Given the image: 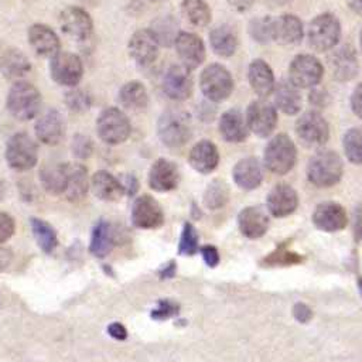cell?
I'll return each instance as SVG.
<instances>
[{"instance_id":"11a10c76","label":"cell","mask_w":362,"mask_h":362,"mask_svg":"<svg viewBox=\"0 0 362 362\" xmlns=\"http://www.w3.org/2000/svg\"><path fill=\"white\" fill-rule=\"evenodd\" d=\"M354 229H355V239H359L362 235V205L355 209L354 214Z\"/></svg>"},{"instance_id":"1f68e13d","label":"cell","mask_w":362,"mask_h":362,"mask_svg":"<svg viewBox=\"0 0 362 362\" xmlns=\"http://www.w3.org/2000/svg\"><path fill=\"white\" fill-rule=\"evenodd\" d=\"M69 164L68 163H51L45 164L40 171V180L42 188L51 195H61L65 191L68 180Z\"/></svg>"},{"instance_id":"be15d7a7","label":"cell","mask_w":362,"mask_h":362,"mask_svg":"<svg viewBox=\"0 0 362 362\" xmlns=\"http://www.w3.org/2000/svg\"><path fill=\"white\" fill-rule=\"evenodd\" d=\"M151 1H163V0H151Z\"/></svg>"},{"instance_id":"60d3db41","label":"cell","mask_w":362,"mask_h":362,"mask_svg":"<svg viewBox=\"0 0 362 362\" xmlns=\"http://www.w3.org/2000/svg\"><path fill=\"white\" fill-rule=\"evenodd\" d=\"M345 157L352 164H362V129L352 127L342 137Z\"/></svg>"},{"instance_id":"ab89813d","label":"cell","mask_w":362,"mask_h":362,"mask_svg":"<svg viewBox=\"0 0 362 362\" xmlns=\"http://www.w3.org/2000/svg\"><path fill=\"white\" fill-rule=\"evenodd\" d=\"M229 201V187L223 180H214L205 189L204 204L209 209H219Z\"/></svg>"},{"instance_id":"681fc988","label":"cell","mask_w":362,"mask_h":362,"mask_svg":"<svg viewBox=\"0 0 362 362\" xmlns=\"http://www.w3.org/2000/svg\"><path fill=\"white\" fill-rule=\"evenodd\" d=\"M351 109L359 119H362V82L356 85L351 95Z\"/></svg>"},{"instance_id":"d590c367","label":"cell","mask_w":362,"mask_h":362,"mask_svg":"<svg viewBox=\"0 0 362 362\" xmlns=\"http://www.w3.org/2000/svg\"><path fill=\"white\" fill-rule=\"evenodd\" d=\"M115 239L116 238L112 225L107 221H99L92 229L89 250L93 256L102 259L112 250Z\"/></svg>"},{"instance_id":"8d00e7d4","label":"cell","mask_w":362,"mask_h":362,"mask_svg":"<svg viewBox=\"0 0 362 362\" xmlns=\"http://www.w3.org/2000/svg\"><path fill=\"white\" fill-rule=\"evenodd\" d=\"M120 103L132 110L144 109L148 103V95L143 83L137 81H132L124 83L119 90Z\"/></svg>"},{"instance_id":"e0dca14e","label":"cell","mask_w":362,"mask_h":362,"mask_svg":"<svg viewBox=\"0 0 362 362\" xmlns=\"http://www.w3.org/2000/svg\"><path fill=\"white\" fill-rule=\"evenodd\" d=\"M348 216L345 208L338 202H321L313 212V223L324 232H338L346 226Z\"/></svg>"},{"instance_id":"b9f144b4","label":"cell","mask_w":362,"mask_h":362,"mask_svg":"<svg viewBox=\"0 0 362 362\" xmlns=\"http://www.w3.org/2000/svg\"><path fill=\"white\" fill-rule=\"evenodd\" d=\"M303 262V256L286 249L283 245L277 246L269 256H266L262 262L263 266L273 267V266H291Z\"/></svg>"},{"instance_id":"5b68a950","label":"cell","mask_w":362,"mask_h":362,"mask_svg":"<svg viewBox=\"0 0 362 362\" xmlns=\"http://www.w3.org/2000/svg\"><path fill=\"white\" fill-rule=\"evenodd\" d=\"M341 38V23L332 13L317 16L308 27V44L318 52L332 49Z\"/></svg>"},{"instance_id":"d4e9b609","label":"cell","mask_w":362,"mask_h":362,"mask_svg":"<svg viewBox=\"0 0 362 362\" xmlns=\"http://www.w3.org/2000/svg\"><path fill=\"white\" fill-rule=\"evenodd\" d=\"M188 161L195 171L201 174H209L219 164L218 147L209 140H201L191 148Z\"/></svg>"},{"instance_id":"9c48e42d","label":"cell","mask_w":362,"mask_h":362,"mask_svg":"<svg viewBox=\"0 0 362 362\" xmlns=\"http://www.w3.org/2000/svg\"><path fill=\"white\" fill-rule=\"evenodd\" d=\"M296 134L303 146L308 148L321 147L328 141L329 126L322 115L315 110H308L297 119Z\"/></svg>"},{"instance_id":"f907efd6","label":"cell","mask_w":362,"mask_h":362,"mask_svg":"<svg viewBox=\"0 0 362 362\" xmlns=\"http://www.w3.org/2000/svg\"><path fill=\"white\" fill-rule=\"evenodd\" d=\"M201 253H202V257L205 260V264L209 266V267H215L218 263H219V253H218V249L212 245H206L201 249Z\"/></svg>"},{"instance_id":"44dd1931","label":"cell","mask_w":362,"mask_h":362,"mask_svg":"<svg viewBox=\"0 0 362 362\" xmlns=\"http://www.w3.org/2000/svg\"><path fill=\"white\" fill-rule=\"evenodd\" d=\"M28 42L40 57H54L59 52L61 41L55 31L45 24H33L28 28Z\"/></svg>"},{"instance_id":"f5cc1de1","label":"cell","mask_w":362,"mask_h":362,"mask_svg":"<svg viewBox=\"0 0 362 362\" xmlns=\"http://www.w3.org/2000/svg\"><path fill=\"white\" fill-rule=\"evenodd\" d=\"M107 334H109L112 338L117 339V341H124V339L127 338V331H126L124 325L120 324V322H112V324L107 327Z\"/></svg>"},{"instance_id":"f546056e","label":"cell","mask_w":362,"mask_h":362,"mask_svg":"<svg viewBox=\"0 0 362 362\" xmlns=\"http://www.w3.org/2000/svg\"><path fill=\"white\" fill-rule=\"evenodd\" d=\"M219 133L228 143H242L247 137V124L238 109H229L219 119Z\"/></svg>"},{"instance_id":"8992f818","label":"cell","mask_w":362,"mask_h":362,"mask_svg":"<svg viewBox=\"0 0 362 362\" xmlns=\"http://www.w3.org/2000/svg\"><path fill=\"white\" fill-rule=\"evenodd\" d=\"M199 88L208 100L221 102L230 96L233 90V78L223 65L209 64L201 72Z\"/></svg>"},{"instance_id":"4fadbf2b","label":"cell","mask_w":362,"mask_h":362,"mask_svg":"<svg viewBox=\"0 0 362 362\" xmlns=\"http://www.w3.org/2000/svg\"><path fill=\"white\" fill-rule=\"evenodd\" d=\"M59 25L75 41H88L93 33L92 17L86 10L76 6H69L61 11Z\"/></svg>"},{"instance_id":"6da1fadb","label":"cell","mask_w":362,"mask_h":362,"mask_svg":"<svg viewBox=\"0 0 362 362\" xmlns=\"http://www.w3.org/2000/svg\"><path fill=\"white\" fill-rule=\"evenodd\" d=\"M160 141L168 148H181L191 137V117L188 112L177 107L161 113L157 123Z\"/></svg>"},{"instance_id":"7c38bea8","label":"cell","mask_w":362,"mask_h":362,"mask_svg":"<svg viewBox=\"0 0 362 362\" xmlns=\"http://www.w3.org/2000/svg\"><path fill=\"white\" fill-rule=\"evenodd\" d=\"M246 124L259 137L270 136L277 124V110L266 100H253L246 110Z\"/></svg>"},{"instance_id":"603a6c76","label":"cell","mask_w":362,"mask_h":362,"mask_svg":"<svg viewBox=\"0 0 362 362\" xmlns=\"http://www.w3.org/2000/svg\"><path fill=\"white\" fill-rule=\"evenodd\" d=\"M64 119L58 110L49 109L35 123L37 139L48 146L58 144L64 137Z\"/></svg>"},{"instance_id":"94428289","label":"cell","mask_w":362,"mask_h":362,"mask_svg":"<svg viewBox=\"0 0 362 362\" xmlns=\"http://www.w3.org/2000/svg\"><path fill=\"white\" fill-rule=\"evenodd\" d=\"M359 288H361V293H362V277L359 279Z\"/></svg>"},{"instance_id":"9a60e30c","label":"cell","mask_w":362,"mask_h":362,"mask_svg":"<svg viewBox=\"0 0 362 362\" xmlns=\"http://www.w3.org/2000/svg\"><path fill=\"white\" fill-rule=\"evenodd\" d=\"M164 222L160 204L150 195L139 197L132 206V223L140 229H156Z\"/></svg>"},{"instance_id":"f35d334b","label":"cell","mask_w":362,"mask_h":362,"mask_svg":"<svg viewBox=\"0 0 362 362\" xmlns=\"http://www.w3.org/2000/svg\"><path fill=\"white\" fill-rule=\"evenodd\" d=\"M181 13L194 27H205L211 21V8L204 0H182Z\"/></svg>"},{"instance_id":"ffe728a7","label":"cell","mask_w":362,"mask_h":362,"mask_svg":"<svg viewBox=\"0 0 362 362\" xmlns=\"http://www.w3.org/2000/svg\"><path fill=\"white\" fill-rule=\"evenodd\" d=\"M180 181V173L177 165L165 158H158L153 163L148 171V185L158 192H167L175 189Z\"/></svg>"},{"instance_id":"83f0119b","label":"cell","mask_w":362,"mask_h":362,"mask_svg":"<svg viewBox=\"0 0 362 362\" xmlns=\"http://www.w3.org/2000/svg\"><path fill=\"white\" fill-rule=\"evenodd\" d=\"M90 188L99 199L109 202H116L126 194L123 184L110 173L103 170L92 175Z\"/></svg>"},{"instance_id":"c3c4849f","label":"cell","mask_w":362,"mask_h":362,"mask_svg":"<svg viewBox=\"0 0 362 362\" xmlns=\"http://www.w3.org/2000/svg\"><path fill=\"white\" fill-rule=\"evenodd\" d=\"M16 230V222L11 215L0 211V245L8 240Z\"/></svg>"},{"instance_id":"cb8c5ba5","label":"cell","mask_w":362,"mask_h":362,"mask_svg":"<svg viewBox=\"0 0 362 362\" xmlns=\"http://www.w3.org/2000/svg\"><path fill=\"white\" fill-rule=\"evenodd\" d=\"M328 62L337 81H351L358 74L356 51L349 44H345L329 55Z\"/></svg>"},{"instance_id":"7402d4cb","label":"cell","mask_w":362,"mask_h":362,"mask_svg":"<svg viewBox=\"0 0 362 362\" xmlns=\"http://www.w3.org/2000/svg\"><path fill=\"white\" fill-rule=\"evenodd\" d=\"M303 38V24L293 14H283L272 18V41L284 45H296Z\"/></svg>"},{"instance_id":"d6986e66","label":"cell","mask_w":362,"mask_h":362,"mask_svg":"<svg viewBox=\"0 0 362 362\" xmlns=\"http://www.w3.org/2000/svg\"><path fill=\"white\" fill-rule=\"evenodd\" d=\"M266 205L269 212L276 218H284L293 214L298 205L297 191L288 184H277L267 195Z\"/></svg>"},{"instance_id":"ac0fdd59","label":"cell","mask_w":362,"mask_h":362,"mask_svg":"<svg viewBox=\"0 0 362 362\" xmlns=\"http://www.w3.org/2000/svg\"><path fill=\"white\" fill-rule=\"evenodd\" d=\"M163 90L173 100H185L192 93L189 69L182 65H171L163 78Z\"/></svg>"},{"instance_id":"816d5d0a","label":"cell","mask_w":362,"mask_h":362,"mask_svg":"<svg viewBox=\"0 0 362 362\" xmlns=\"http://www.w3.org/2000/svg\"><path fill=\"white\" fill-rule=\"evenodd\" d=\"M293 315H294V318H296L297 321H300V322H307V321L311 320L313 313H311V310H310V307H308L307 304H304V303H297V304L293 307Z\"/></svg>"},{"instance_id":"f6af8a7d","label":"cell","mask_w":362,"mask_h":362,"mask_svg":"<svg viewBox=\"0 0 362 362\" xmlns=\"http://www.w3.org/2000/svg\"><path fill=\"white\" fill-rule=\"evenodd\" d=\"M65 103L71 110L82 113L92 106V98L85 89H72L65 95Z\"/></svg>"},{"instance_id":"7a4b0ae2","label":"cell","mask_w":362,"mask_h":362,"mask_svg":"<svg viewBox=\"0 0 362 362\" xmlns=\"http://www.w3.org/2000/svg\"><path fill=\"white\" fill-rule=\"evenodd\" d=\"M7 109L18 120L34 119L41 109V93L30 82L14 83L7 95Z\"/></svg>"},{"instance_id":"91938a15","label":"cell","mask_w":362,"mask_h":362,"mask_svg":"<svg viewBox=\"0 0 362 362\" xmlns=\"http://www.w3.org/2000/svg\"><path fill=\"white\" fill-rule=\"evenodd\" d=\"M3 194H4V187H3V182L0 181V198L3 197Z\"/></svg>"},{"instance_id":"bcb514c9","label":"cell","mask_w":362,"mask_h":362,"mask_svg":"<svg viewBox=\"0 0 362 362\" xmlns=\"http://www.w3.org/2000/svg\"><path fill=\"white\" fill-rule=\"evenodd\" d=\"M180 311L178 304L170 301V300H163L158 303L157 308L151 311V317L156 320H167L173 315H177Z\"/></svg>"},{"instance_id":"484cf974","label":"cell","mask_w":362,"mask_h":362,"mask_svg":"<svg viewBox=\"0 0 362 362\" xmlns=\"http://www.w3.org/2000/svg\"><path fill=\"white\" fill-rule=\"evenodd\" d=\"M232 177L239 188L246 191L255 189L262 184L263 180L262 165L256 157H245L235 164Z\"/></svg>"},{"instance_id":"db71d44e","label":"cell","mask_w":362,"mask_h":362,"mask_svg":"<svg viewBox=\"0 0 362 362\" xmlns=\"http://www.w3.org/2000/svg\"><path fill=\"white\" fill-rule=\"evenodd\" d=\"M11 260H13V255L8 250V247L0 246V273L4 272L10 266Z\"/></svg>"},{"instance_id":"30bf717a","label":"cell","mask_w":362,"mask_h":362,"mask_svg":"<svg viewBox=\"0 0 362 362\" xmlns=\"http://www.w3.org/2000/svg\"><path fill=\"white\" fill-rule=\"evenodd\" d=\"M49 72L52 79L64 86H75L83 75V64L74 52L59 51L51 58Z\"/></svg>"},{"instance_id":"9f6ffc18","label":"cell","mask_w":362,"mask_h":362,"mask_svg":"<svg viewBox=\"0 0 362 362\" xmlns=\"http://www.w3.org/2000/svg\"><path fill=\"white\" fill-rule=\"evenodd\" d=\"M175 269H177V266H175V263L174 262H170L165 267H164V270L160 273V276L163 277V279H167V277H173L174 274H175Z\"/></svg>"},{"instance_id":"4dcf8cb0","label":"cell","mask_w":362,"mask_h":362,"mask_svg":"<svg viewBox=\"0 0 362 362\" xmlns=\"http://www.w3.org/2000/svg\"><path fill=\"white\" fill-rule=\"evenodd\" d=\"M247 79L259 96H267L274 89V75L270 65L263 59H253L247 69Z\"/></svg>"},{"instance_id":"277c9868","label":"cell","mask_w":362,"mask_h":362,"mask_svg":"<svg viewBox=\"0 0 362 362\" xmlns=\"http://www.w3.org/2000/svg\"><path fill=\"white\" fill-rule=\"evenodd\" d=\"M263 160L266 168L277 175H284L293 170L297 160V148L286 133H279L267 143Z\"/></svg>"},{"instance_id":"3957f363","label":"cell","mask_w":362,"mask_h":362,"mask_svg":"<svg viewBox=\"0 0 362 362\" xmlns=\"http://www.w3.org/2000/svg\"><path fill=\"white\" fill-rule=\"evenodd\" d=\"M342 160L335 151H321L315 154L307 165L308 181L318 188H328L339 182L342 177Z\"/></svg>"},{"instance_id":"7dc6e473","label":"cell","mask_w":362,"mask_h":362,"mask_svg":"<svg viewBox=\"0 0 362 362\" xmlns=\"http://www.w3.org/2000/svg\"><path fill=\"white\" fill-rule=\"evenodd\" d=\"M74 154L79 158H86L92 153V141L85 134H75L72 141Z\"/></svg>"},{"instance_id":"680465c9","label":"cell","mask_w":362,"mask_h":362,"mask_svg":"<svg viewBox=\"0 0 362 362\" xmlns=\"http://www.w3.org/2000/svg\"><path fill=\"white\" fill-rule=\"evenodd\" d=\"M348 4L354 13L362 16V0H348Z\"/></svg>"},{"instance_id":"8fae6325","label":"cell","mask_w":362,"mask_h":362,"mask_svg":"<svg viewBox=\"0 0 362 362\" xmlns=\"http://www.w3.org/2000/svg\"><path fill=\"white\" fill-rule=\"evenodd\" d=\"M324 74L321 62L310 54H300L293 58L288 66V81L297 88L315 86Z\"/></svg>"},{"instance_id":"6125c7cd","label":"cell","mask_w":362,"mask_h":362,"mask_svg":"<svg viewBox=\"0 0 362 362\" xmlns=\"http://www.w3.org/2000/svg\"><path fill=\"white\" fill-rule=\"evenodd\" d=\"M361 48H362V33H361Z\"/></svg>"},{"instance_id":"d6a6232c","label":"cell","mask_w":362,"mask_h":362,"mask_svg":"<svg viewBox=\"0 0 362 362\" xmlns=\"http://www.w3.org/2000/svg\"><path fill=\"white\" fill-rule=\"evenodd\" d=\"M90 187V178L88 170L81 164H69L68 180L64 191V197L71 202L82 201Z\"/></svg>"},{"instance_id":"e575fe53","label":"cell","mask_w":362,"mask_h":362,"mask_svg":"<svg viewBox=\"0 0 362 362\" xmlns=\"http://www.w3.org/2000/svg\"><path fill=\"white\" fill-rule=\"evenodd\" d=\"M209 44L216 55L222 58H229L236 52L238 37L230 27L221 25L211 31Z\"/></svg>"},{"instance_id":"4316f807","label":"cell","mask_w":362,"mask_h":362,"mask_svg":"<svg viewBox=\"0 0 362 362\" xmlns=\"http://www.w3.org/2000/svg\"><path fill=\"white\" fill-rule=\"evenodd\" d=\"M238 225L242 235L249 239L263 236L269 228V218L259 206H246L238 215Z\"/></svg>"},{"instance_id":"5bb4252c","label":"cell","mask_w":362,"mask_h":362,"mask_svg":"<svg viewBox=\"0 0 362 362\" xmlns=\"http://www.w3.org/2000/svg\"><path fill=\"white\" fill-rule=\"evenodd\" d=\"M158 48L160 41L156 33L150 28L134 31L129 40V54L133 61L141 66H147L157 59Z\"/></svg>"},{"instance_id":"f1b7e54d","label":"cell","mask_w":362,"mask_h":362,"mask_svg":"<svg viewBox=\"0 0 362 362\" xmlns=\"http://www.w3.org/2000/svg\"><path fill=\"white\" fill-rule=\"evenodd\" d=\"M31 69L28 58L14 47L0 49V71L8 79H20Z\"/></svg>"},{"instance_id":"2e32d148","label":"cell","mask_w":362,"mask_h":362,"mask_svg":"<svg viewBox=\"0 0 362 362\" xmlns=\"http://www.w3.org/2000/svg\"><path fill=\"white\" fill-rule=\"evenodd\" d=\"M175 51L187 69L198 68L205 59V45L199 35L180 31L174 40Z\"/></svg>"},{"instance_id":"ba28073f","label":"cell","mask_w":362,"mask_h":362,"mask_svg":"<svg viewBox=\"0 0 362 362\" xmlns=\"http://www.w3.org/2000/svg\"><path fill=\"white\" fill-rule=\"evenodd\" d=\"M96 130L100 137L107 144H120L126 141L130 136L132 126L129 117L117 107L105 109L98 120Z\"/></svg>"},{"instance_id":"52a82bcc","label":"cell","mask_w":362,"mask_h":362,"mask_svg":"<svg viewBox=\"0 0 362 362\" xmlns=\"http://www.w3.org/2000/svg\"><path fill=\"white\" fill-rule=\"evenodd\" d=\"M38 148L34 140L24 132L14 133L6 146V161L16 171H27L37 164Z\"/></svg>"},{"instance_id":"ee69618b","label":"cell","mask_w":362,"mask_h":362,"mask_svg":"<svg viewBox=\"0 0 362 362\" xmlns=\"http://www.w3.org/2000/svg\"><path fill=\"white\" fill-rule=\"evenodd\" d=\"M249 34L257 42L272 41V17L252 20L249 24Z\"/></svg>"},{"instance_id":"6f0895ef","label":"cell","mask_w":362,"mask_h":362,"mask_svg":"<svg viewBox=\"0 0 362 362\" xmlns=\"http://www.w3.org/2000/svg\"><path fill=\"white\" fill-rule=\"evenodd\" d=\"M252 1H253V0H229V3H230L233 7H236L239 11L247 8V7L252 4Z\"/></svg>"},{"instance_id":"7bdbcfd3","label":"cell","mask_w":362,"mask_h":362,"mask_svg":"<svg viewBox=\"0 0 362 362\" xmlns=\"http://www.w3.org/2000/svg\"><path fill=\"white\" fill-rule=\"evenodd\" d=\"M197 250H198V233L189 222H185L181 232L178 252L180 255H184V256H192L197 253Z\"/></svg>"},{"instance_id":"836d02e7","label":"cell","mask_w":362,"mask_h":362,"mask_svg":"<svg viewBox=\"0 0 362 362\" xmlns=\"http://www.w3.org/2000/svg\"><path fill=\"white\" fill-rule=\"evenodd\" d=\"M274 103L276 106L286 115H296L301 107V96L290 81H280L277 86H274Z\"/></svg>"},{"instance_id":"74e56055","label":"cell","mask_w":362,"mask_h":362,"mask_svg":"<svg viewBox=\"0 0 362 362\" xmlns=\"http://www.w3.org/2000/svg\"><path fill=\"white\" fill-rule=\"evenodd\" d=\"M30 225H31L33 236H34L37 245L40 246V249L44 253H51L58 245V238H57L55 229L48 222H45L40 218H31Z\"/></svg>"}]
</instances>
